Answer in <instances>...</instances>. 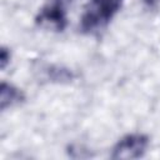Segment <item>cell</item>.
Returning <instances> with one entry per match:
<instances>
[{
	"label": "cell",
	"mask_w": 160,
	"mask_h": 160,
	"mask_svg": "<svg viewBox=\"0 0 160 160\" xmlns=\"http://www.w3.org/2000/svg\"><path fill=\"white\" fill-rule=\"evenodd\" d=\"M124 0H90L80 19L84 34H94L104 29L121 9Z\"/></svg>",
	"instance_id": "cell-1"
},
{
	"label": "cell",
	"mask_w": 160,
	"mask_h": 160,
	"mask_svg": "<svg viewBox=\"0 0 160 160\" xmlns=\"http://www.w3.org/2000/svg\"><path fill=\"white\" fill-rule=\"evenodd\" d=\"M45 74H46V78L52 81H62V80L69 81L74 78L71 71L62 68H56V66H48L45 70Z\"/></svg>",
	"instance_id": "cell-5"
},
{
	"label": "cell",
	"mask_w": 160,
	"mask_h": 160,
	"mask_svg": "<svg viewBox=\"0 0 160 160\" xmlns=\"http://www.w3.org/2000/svg\"><path fill=\"white\" fill-rule=\"evenodd\" d=\"M35 24L41 28L62 31L68 24L64 0H49L39 10L35 18Z\"/></svg>",
	"instance_id": "cell-2"
},
{
	"label": "cell",
	"mask_w": 160,
	"mask_h": 160,
	"mask_svg": "<svg viewBox=\"0 0 160 160\" xmlns=\"http://www.w3.org/2000/svg\"><path fill=\"white\" fill-rule=\"evenodd\" d=\"M149 146V138L144 134H129L121 138L112 148L111 159H139Z\"/></svg>",
	"instance_id": "cell-3"
},
{
	"label": "cell",
	"mask_w": 160,
	"mask_h": 160,
	"mask_svg": "<svg viewBox=\"0 0 160 160\" xmlns=\"http://www.w3.org/2000/svg\"><path fill=\"white\" fill-rule=\"evenodd\" d=\"M148 6H155V5H158L159 2H160V0H142Z\"/></svg>",
	"instance_id": "cell-7"
},
{
	"label": "cell",
	"mask_w": 160,
	"mask_h": 160,
	"mask_svg": "<svg viewBox=\"0 0 160 160\" xmlns=\"http://www.w3.org/2000/svg\"><path fill=\"white\" fill-rule=\"evenodd\" d=\"M10 58H11L10 50L8 48L2 46L0 50V68H1V70H4L6 68V65L10 62Z\"/></svg>",
	"instance_id": "cell-6"
},
{
	"label": "cell",
	"mask_w": 160,
	"mask_h": 160,
	"mask_svg": "<svg viewBox=\"0 0 160 160\" xmlns=\"http://www.w3.org/2000/svg\"><path fill=\"white\" fill-rule=\"evenodd\" d=\"M25 100V94L18 89L16 86L8 84L5 81L1 82L0 86V109L1 111H5L9 108H12L15 105H19Z\"/></svg>",
	"instance_id": "cell-4"
}]
</instances>
